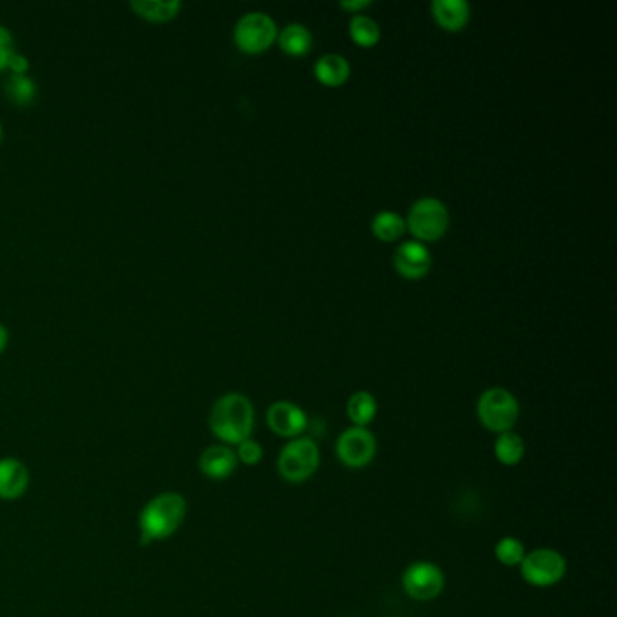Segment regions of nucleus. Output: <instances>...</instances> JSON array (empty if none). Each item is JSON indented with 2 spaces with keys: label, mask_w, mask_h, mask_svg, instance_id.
Instances as JSON below:
<instances>
[{
  "label": "nucleus",
  "mask_w": 617,
  "mask_h": 617,
  "mask_svg": "<svg viewBox=\"0 0 617 617\" xmlns=\"http://www.w3.org/2000/svg\"><path fill=\"white\" fill-rule=\"evenodd\" d=\"M6 69H10L13 75H26L29 69V60L26 58V55H22L20 51L13 49L10 58H8Z\"/></svg>",
  "instance_id": "a878e982"
},
{
  "label": "nucleus",
  "mask_w": 617,
  "mask_h": 617,
  "mask_svg": "<svg viewBox=\"0 0 617 617\" xmlns=\"http://www.w3.org/2000/svg\"><path fill=\"white\" fill-rule=\"evenodd\" d=\"M335 455L342 466L350 467V469L370 466L377 455V438L368 428L352 426V428L344 429L337 438Z\"/></svg>",
  "instance_id": "1a4fd4ad"
},
{
  "label": "nucleus",
  "mask_w": 617,
  "mask_h": 617,
  "mask_svg": "<svg viewBox=\"0 0 617 617\" xmlns=\"http://www.w3.org/2000/svg\"><path fill=\"white\" fill-rule=\"evenodd\" d=\"M276 20L265 11H248L234 26V42L241 51L256 55L277 40Z\"/></svg>",
  "instance_id": "0eeeda50"
},
{
  "label": "nucleus",
  "mask_w": 617,
  "mask_h": 617,
  "mask_svg": "<svg viewBox=\"0 0 617 617\" xmlns=\"http://www.w3.org/2000/svg\"><path fill=\"white\" fill-rule=\"evenodd\" d=\"M342 10L357 11L361 13L362 10H366L368 6H371V0H341Z\"/></svg>",
  "instance_id": "bb28decb"
},
{
  "label": "nucleus",
  "mask_w": 617,
  "mask_h": 617,
  "mask_svg": "<svg viewBox=\"0 0 617 617\" xmlns=\"http://www.w3.org/2000/svg\"><path fill=\"white\" fill-rule=\"evenodd\" d=\"M238 456L234 447L225 444H212L201 451L198 469L209 480H227L238 469Z\"/></svg>",
  "instance_id": "ddd939ff"
},
{
  "label": "nucleus",
  "mask_w": 617,
  "mask_h": 617,
  "mask_svg": "<svg viewBox=\"0 0 617 617\" xmlns=\"http://www.w3.org/2000/svg\"><path fill=\"white\" fill-rule=\"evenodd\" d=\"M131 10L149 22H169L181 11V0H133Z\"/></svg>",
  "instance_id": "f3484780"
},
{
  "label": "nucleus",
  "mask_w": 617,
  "mask_h": 617,
  "mask_svg": "<svg viewBox=\"0 0 617 617\" xmlns=\"http://www.w3.org/2000/svg\"><path fill=\"white\" fill-rule=\"evenodd\" d=\"M2 134H4V131H2V124H0V140H2Z\"/></svg>",
  "instance_id": "c85d7f7f"
},
{
  "label": "nucleus",
  "mask_w": 617,
  "mask_h": 617,
  "mask_svg": "<svg viewBox=\"0 0 617 617\" xmlns=\"http://www.w3.org/2000/svg\"><path fill=\"white\" fill-rule=\"evenodd\" d=\"M187 511V498L178 491H163L152 496L151 500L143 505L142 513L138 516L140 543L151 545L172 538L180 531L187 518Z\"/></svg>",
  "instance_id": "f257e3e1"
},
{
  "label": "nucleus",
  "mask_w": 617,
  "mask_h": 617,
  "mask_svg": "<svg viewBox=\"0 0 617 617\" xmlns=\"http://www.w3.org/2000/svg\"><path fill=\"white\" fill-rule=\"evenodd\" d=\"M520 572L525 583L536 589L558 585L567 574V560L560 551L551 547H538L525 554L520 563Z\"/></svg>",
  "instance_id": "423d86ee"
},
{
  "label": "nucleus",
  "mask_w": 617,
  "mask_h": 617,
  "mask_svg": "<svg viewBox=\"0 0 617 617\" xmlns=\"http://www.w3.org/2000/svg\"><path fill=\"white\" fill-rule=\"evenodd\" d=\"M279 48L285 51L290 57H303L314 44V35L308 26L301 22H290L285 28L279 29L277 33Z\"/></svg>",
  "instance_id": "dca6fc26"
},
{
  "label": "nucleus",
  "mask_w": 617,
  "mask_h": 617,
  "mask_svg": "<svg viewBox=\"0 0 617 617\" xmlns=\"http://www.w3.org/2000/svg\"><path fill=\"white\" fill-rule=\"evenodd\" d=\"M37 91V82L31 76L13 75V73L6 80V87H4V93L8 96V100L11 104L19 105V107L33 104L35 98H37Z\"/></svg>",
  "instance_id": "4be33fe9"
},
{
  "label": "nucleus",
  "mask_w": 617,
  "mask_h": 617,
  "mask_svg": "<svg viewBox=\"0 0 617 617\" xmlns=\"http://www.w3.org/2000/svg\"><path fill=\"white\" fill-rule=\"evenodd\" d=\"M406 230V218L395 210H380L371 219V232L382 241H395Z\"/></svg>",
  "instance_id": "aec40b11"
},
{
  "label": "nucleus",
  "mask_w": 617,
  "mask_h": 617,
  "mask_svg": "<svg viewBox=\"0 0 617 617\" xmlns=\"http://www.w3.org/2000/svg\"><path fill=\"white\" fill-rule=\"evenodd\" d=\"M31 484L29 469L15 456L0 458V500L17 502L28 493Z\"/></svg>",
  "instance_id": "f8f14e48"
},
{
  "label": "nucleus",
  "mask_w": 617,
  "mask_h": 617,
  "mask_svg": "<svg viewBox=\"0 0 617 617\" xmlns=\"http://www.w3.org/2000/svg\"><path fill=\"white\" fill-rule=\"evenodd\" d=\"M314 75L324 86H342L352 75V66L341 53H324L315 60Z\"/></svg>",
  "instance_id": "4468645a"
},
{
  "label": "nucleus",
  "mask_w": 617,
  "mask_h": 617,
  "mask_svg": "<svg viewBox=\"0 0 617 617\" xmlns=\"http://www.w3.org/2000/svg\"><path fill=\"white\" fill-rule=\"evenodd\" d=\"M431 13L442 28L460 31L471 19V6L467 0H433Z\"/></svg>",
  "instance_id": "2eb2a0df"
},
{
  "label": "nucleus",
  "mask_w": 617,
  "mask_h": 617,
  "mask_svg": "<svg viewBox=\"0 0 617 617\" xmlns=\"http://www.w3.org/2000/svg\"><path fill=\"white\" fill-rule=\"evenodd\" d=\"M266 424L277 437L299 438L308 428V415L290 400H277L266 409Z\"/></svg>",
  "instance_id": "9d476101"
},
{
  "label": "nucleus",
  "mask_w": 617,
  "mask_h": 617,
  "mask_svg": "<svg viewBox=\"0 0 617 617\" xmlns=\"http://www.w3.org/2000/svg\"><path fill=\"white\" fill-rule=\"evenodd\" d=\"M13 37H11L10 29L0 26V71L6 69L8 58L13 51Z\"/></svg>",
  "instance_id": "393cba45"
},
{
  "label": "nucleus",
  "mask_w": 617,
  "mask_h": 617,
  "mask_svg": "<svg viewBox=\"0 0 617 617\" xmlns=\"http://www.w3.org/2000/svg\"><path fill=\"white\" fill-rule=\"evenodd\" d=\"M234 451H236V456H238V462L248 467L261 464V462H263V456H265V449H263V446L252 437L243 440L241 444L236 446Z\"/></svg>",
  "instance_id": "b1692460"
},
{
  "label": "nucleus",
  "mask_w": 617,
  "mask_h": 617,
  "mask_svg": "<svg viewBox=\"0 0 617 617\" xmlns=\"http://www.w3.org/2000/svg\"><path fill=\"white\" fill-rule=\"evenodd\" d=\"M527 549L520 538L504 536L494 545V558L504 567H520Z\"/></svg>",
  "instance_id": "5701e85b"
},
{
  "label": "nucleus",
  "mask_w": 617,
  "mask_h": 617,
  "mask_svg": "<svg viewBox=\"0 0 617 617\" xmlns=\"http://www.w3.org/2000/svg\"><path fill=\"white\" fill-rule=\"evenodd\" d=\"M377 411H379L377 399L366 390L355 391L346 404V413L352 420L353 426L357 428H368L377 417Z\"/></svg>",
  "instance_id": "6ab92c4d"
},
{
  "label": "nucleus",
  "mask_w": 617,
  "mask_h": 617,
  "mask_svg": "<svg viewBox=\"0 0 617 617\" xmlns=\"http://www.w3.org/2000/svg\"><path fill=\"white\" fill-rule=\"evenodd\" d=\"M256 411L252 400L243 393H225L210 409L209 428L212 435L225 446L236 447L252 437Z\"/></svg>",
  "instance_id": "f03ea898"
},
{
  "label": "nucleus",
  "mask_w": 617,
  "mask_h": 617,
  "mask_svg": "<svg viewBox=\"0 0 617 617\" xmlns=\"http://www.w3.org/2000/svg\"><path fill=\"white\" fill-rule=\"evenodd\" d=\"M527 455V446L516 431H505L496 437L494 456L502 466L513 467L522 464Z\"/></svg>",
  "instance_id": "a211bd4d"
},
{
  "label": "nucleus",
  "mask_w": 617,
  "mask_h": 617,
  "mask_svg": "<svg viewBox=\"0 0 617 617\" xmlns=\"http://www.w3.org/2000/svg\"><path fill=\"white\" fill-rule=\"evenodd\" d=\"M380 33L379 22L366 13H355L350 19V35L362 48H373L380 40Z\"/></svg>",
  "instance_id": "412c9836"
},
{
  "label": "nucleus",
  "mask_w": 617,
  "mask_h": 617,
  "mask_svg": "<svg viewBox=\"0 0 617 617\" xmlns=\"http://www.w3.org/2000/svg\"><path fill=\"white\" fill-rule=\"evenodd\" d=\"M476 415L487 431L500 435L505 431H513L520 418V402L507 388H487L478 397Z\"/></svg>",
  "instance_id": "7ed1b4c3"
},
{
  "label": "nucleus",
  "mask_w": 617,
  "mask_h": 617,
  "mask_svg": "<svg viewBox=\"0 0 617 617\" xmlns=\"http://www.w3.org/2000/svg\"><path fill=\"white\" fill-rule=\"evenodd\" d=\"M393 265L400 276L406 279H420L426 276L431 268V252L422 241L409 239V241L400 243L395 250Z\"/></svg>",
  "instance_id": "9b49d317"
},
{
  "label": "nucleus",
  "mask_w": 617,
  "mask_h": 617,
  "mask_svg": "<svg viewBox=\"0 0 617 617\" xmlns=\"http://www.w3.org/2000/svg\"><path fill=\"white\" fill-rule=\"evenodd\" d=\"M321 466V451L312 438L299 437L286 442L277 458V473L288 484H303Z\"/></svg>",
  "instance_id": "20e7f679"
},
{
  "label": "nucleus",
  "mask_w": 617,
  "mask_h": 617,
  "mask_svg": "<svg viewBox=\"0 0 617 617\" xmlns=\"http://www.w3.org/2000/svg\"><path fill=\"white\" fill-rule=\"evenodd\" d=\"M8 341H10V333H8V328H6L4 324L0 323V353L6 350Z\"/></svg>",
  "instance_id": "cd10ccee"
},
{
  "label": "nucleus",
  "mask_w": 617,
  "mask_h": 617,
  "mask_svg": "<svg viewBox=\"0 0 617 617\" xmlns=\"http://www.w3.org/2000/svg\"><path fill=\"white\" fill-rule=\"evenodd\" d=\"M406 228L417 241H437L449 228V209L446 203L435 196H424L413 201L408 216Z\"/></svg>",
  "instance_id": "39448f33"
},
{
  "label": "nucleus",
  "mask_w": 617,
  "mask_h": 617,
  "mask_svg": "<svg viewBox=\"0 0 617 617\" xmlns=\"http://www.w3.org/2000/svg\"><path fill=\"white\" fill-rule=\"evenodd\" d=\"M402 589L409 598L429 603L446 589V574L433 561H415L402 574Z\"/></svg>",
  "instance_id": "6e6552de"
}]
</instances>
